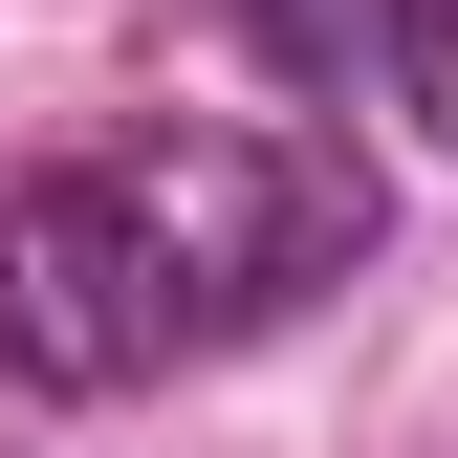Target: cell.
<instances>
[{"label":"cell","mask_w":458,"mask_h":458,"mask_svg":"<svg viewBox=\"0 0 458 458\" xmlns=\"http://www.w3.org/2000/svg\"><path fill=\"white\" fill-rule=\"evenodd\" d=\"M350 262H371V175L327 131H109V153L0 175V371L22 393H153Z\"/></svg>","instance_id":"obj_1"},{"label":"cell","mask_w":458,"mask_h":458,"mask_svg":"<svg viewBox=\"0 0 458 458\" xmlns=\"http://www.w3.org/2000/svg\"><path fill=\"white\" fill-rule=\"evenodd\" d=\"M371 44H393V109L458 153V0H371Z\"/></svg>","instance_id":"obj_2"}]
</instances>
